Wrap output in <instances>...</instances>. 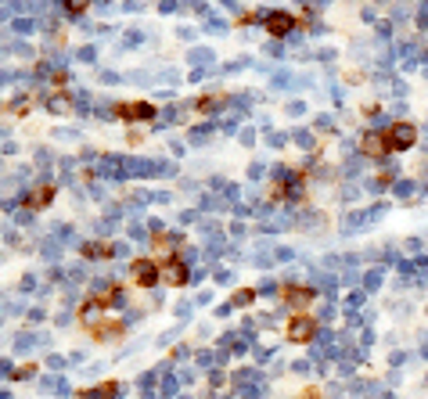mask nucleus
Instances as JSON below:
<instances>
[{
    "label": "nucleus",
    "mask_w": 428,
    "mask_h": 399,
    "mask_svg": "<svg viewBox=\"0 0 428 399\" xmlns=\"http://www.w3.org/2000/svg\"><path fill=\"white\" fill-rule=\"evenodd\" d=\"M292 25H295V19H292V14H284V11H277V14H270V19H266V29H270L274 36H284Z\"/></svg>",
    "instance_id": "7"
},
{
    "label": "nucleus",
    "mask_w": 428,
    "mask_h": 399,
    "mask_svg": "<svg viewBox=\"0 0 428 399\" xmlns=\"http://www.w3.org/2000/svg\"><path fill=\"white\" fill-rule=\"evenodd\" d=\"M385 144L396 148V151H407L410 144H418V126H410V122H392L389 130H385Z\"/></svg>",
    "instance_id": "1"
},
{
    "label": "nucleus",
    "mask_w": 428,
    "mask_h": 399,
    "mask_svg": "<svg viewBox=\"0 0 428 399\" xmlns=\"http://www.w3.org/2000/svg\"><path fill=\"white\" fill-rule=\"evenodd\" d=\"M288 342H295V345H303V342H310L313 334H317V321L313 316H306V313H299V316H292V324H288Z\"/></svg>",
    "instance_id": "2"
},
{
    "label": "nucleus",
    "mask_w": 428,
    "mask_h": 399,
    "mask_svg": "<svg viewBox=\"0 0 428 399\" xmlns=\"http://www.w3.org/2000/svg\"><path fill=\"white\" fill-rule=\"evenodd\" d=\"M360 151L371 155V158H385L389 155V144H385V133H367L360 140Z\"/></svg>",
    "instance_id": "6"
},
{
    "label": "nucleus",
    "mask_w": 428,
    "mask_h": 399,
    "mask_svg": "<svg viewBox=\"0 0 428 399\" xmlns=\"http://www.w3.org/2000/svg\"><path fill=\"white\" fill-rule=\"evenodd\" d=\"M54 198V187L47 184V187H36V191H29V209H43L47 202Z\"/></svg>",
    "instance_id": "8"
},
{
    "label": "nucleus",
    "mask_w": 428,
    "mask_h": 399,
    "mask_svg": "<svg viewBox=\"0 0 428 399\" xmlns=\"http://www.w3.org/2000/svg\"><path fill=\"white\" fill-rule=\"evenodd\" d=\"M83 255H90V259H98V255H101V259H105V255H112V245H98V241H94V245L83 248Z\"/></svg>",
    "instance_id": "10"
},
{
    "label": "nucleus",
    "mask_w": 428,
    "mask_h": 399,
    "mask_svg": "<svg viewBox=\"0 0 428 399\" xmlns=\"http://www.w3.org/2000/svg\"><path fill=\"white\" fill-rule=\"evenodd\" d=\"M90 8V0H65V11H72V14H83Z\"/></svg>",
    "instance_id": "11"
},
{
    "label": "nucleus",
    "mask_w": 428,
    "mask_h": 399,
    "mask_svg": "<svg viewBox=\"0 0 428 399\" xmlns=\"http://www.w3.org/2000/svg\"><path fill=\"white\" fill-rule=\"evenodd\" d=\"M284 299L295 302V306H303V302L313 299V292H310V288H295V284H288V288H284Z\"/></svg>",
    "instance_id": "9"
},
{
    "label": "nucleus",
    "mask_w": 428,
    "mask_h": 399,
    "mask_svg": "<svg viewBox=\"0 0 428 399\" xmlns=\"http://www.w3.org/2000/svg\"><path fill=\"white\" fill-rule=\"evenodd\" d=\"M158 277H166L173 288H180V284H187V263H180V259H158Z\"/></svg>",
    "instance_id": "3"
},
{
    "label": "nucleus",
    "mask_w": 428,
    "mask_h": 399,
    "mask_svg": "<svg viewBox=\"0 0 428 399\" xmlns=\"http://www.w3.org/2000/svg\"><path fill=\"white\" fill-rule=\"evenodd\" d=\"M116 111H119V116H122L126 122H140V119H151V116H155V108H151L148 101H137V105H119Z\"/></svg>",
    "instance_id": "5"
},
{
    "label": "nucleus",
    "mask_w": 428,
    "mask_h": 399,
    "mask_svg": "<svg viewBox=\"0 0 428 399\" xmlns=\"http://www.w3.org/2000/svg\"><path fill=\"white\" fill-rule=\"evenodd\" d=\"M133 281L140 284V288H151V284L158 281V259H137L133 263Z\"/></svg>",
    "instance_id": "4"
},
{
    "label": "nucleus",
    "mask_w": 428,
    "mask_h": 399,
    "mask_svg": "<svg viewBox=\"0 0 428 399\" xmlns=\"http://www.w3.org/2000/svg\"><path fill=\"white\" fill-rule=\"evenodd\" d=\"M252 299H256V292H242V295H237L234 302H237V306H242V302H252Z\"/></svg>",
    "instance_id": "12"
}]
</instances>
